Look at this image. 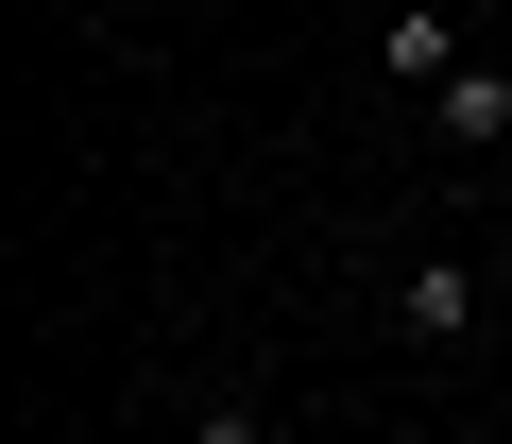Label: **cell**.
<instances>
[{"label": "cell", "mask_w": 512, "mask_h": 444, "mask_svg": "<svg viewBox=\"0 0 512 444\" xmlns=\"http://www.w3.org/2000/svg\"><path fill=\"white\" fill-rule=\"evenodd\" d=\"M495 308H512V274H495V257H461V240H427V257L393 274V325H410L427 359H461V342H495Z\"/></svg>", "instance_id": "1"}, {"label": "cell", "mask_w": 512, "mask_h": 444, "mask_svg": "<svg viewBox=\"0 0 512 444\" xmlns=\"http://www.w3.org/2000/svg\"><path fill=\"white\" fill-rule=\"evenodd\" d=\"M427 137H444V154H512V52H461V69L427 86Z\"/></svg>", "instance_id": "2"}, {"label": "cell", "mask_w": 512, "mask_h": 444, "mask_svg": "<svg viewBox=\"0 0 512 444\" xmlns=\"http://www.w3.org/2000/svg\"><path fill=\"white\" fill-rule=\"evenodd\" d=\"M376 69H393V86H444V69H461V18H444V0H393Z\"/></svg>", "instance_id": "3"}, {"label": "cell", "mask_w": 512, "mask_h": 444, "mask_svg": "<svg viewBox=\"0 0 512 444\" xmlns=\"http://www.w3.org/2000/svg\"><path fill=\"white\" fill-rule=\"evenodd\" d=\"M171 444H291V427H274V410H256V393H205V410H188Z\"/></svg>", "instance_id": "4"}, {"label": "cell", "mask_w": 512, "mask_h": 444, "mask_svg": "<svg viewBox=\"0 0 512 444\" xmlns=\"http://www.w3.org/2000/svg\"><path fill=\"white\" fill-rule=\"evenodd\" d=\"M478 444H512V410H495V427H478Z\"/></svg>", "instance_id": "5"}, {"label": "cell", "mask_w": 512, "mask_h": 444, "mask_svg": "<svg viewBox=\"0 0 512 444\" xmlns=\"http://www.w3.org/2000/svg\"><path fill=\"white\" fill-rule=\"evenodd\" d=\"M495 359H512V308H495Z\"/></svg>", "instance_id": "6"}]
</instances>
